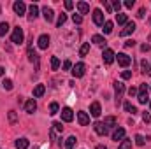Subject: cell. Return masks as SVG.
<instances>
[{
    "label": "cell",
    "mask_w": 151,
    "mask_h": 149,
    "mask_svg": "<svg viewBox=\"0 0 151 149\" xmlns=\"http://www.w3.org/2000/svg\"><path fill=\"white\" fill-rule=\"evenodd\" d=\"M11 40H12L14 44H23V40H25V34H23V28H21V27H14L12 35H11Z\"/></svg>",
    "instance_id": "1"
},
{
    "label": "cell",
    "mask_w": 151,
    "mask_h": 149,
    "mask_svg": "<svg viewBox=\"0 0 151 149\" xmlns=\"http://www.w3.org/2000/svg\"><path fill=\"white\" fill-rule=\"evenodd\" d=\"M137 100H139V104H142V105H146V104L150 102V97H148V86H146V84H141V88H139V95H137Z\"/></svg>",
    "instance_id": "2"
},
{
    "label": "cell",
    "mask_w": 151,
    "mask_h": 149,
    "mask_svg": "<svg viewBox=\"0 0 151 149\" xmlns=\"http://www.w3.org/2000/svg\"><path fill=\"white\" fill-rule=\"evenodd\" d=\"M114 91H116V107H119V104H121V97H123V91H125L123 82H114Z\"/></svg>",
    "instance_id": "3"
},
{
    "label": "cell",
    "mask_w": 151,
    "mask_h": 149,
    "mask_svg": "<svg viewBox=\"0 0 151 149\" xmlns=\"http://www.w3.org/2000/svg\"><path fill=\"white\" fill-rule=\"evenodd\" d=\"M93 130H95V133L100 135V137H106V135L109 133V128H107L104 123H100V121H97V123L93 125Z\"/></svg>",
    "instance_id": "4"
},
{
    "label": "cell",
    "mask_w": 151,
    "mask_h": 149,
    "mask_svg": "<svg viewBox=\"0 0 151 149\" xmlns=\"http://www.w3.org/2000/svg\"><path fill=\"white\" fill-rule=\"evenodd\" d=\"M114 58H116V54H114V51L113 49H104V53H102V60H104V63L106 65H111L114 62Z\"/></svg>",
    "instance_id": "5"
},
{
    "label": "cell",
    "mask_w": 151,
    "mask_h": 149,
    "mask_svg": "<svg viewBox=\"0 0 151 149\" xmlns=\"http://www.w3.org/2000/svg\"><path fill=\"white\" fill-rule=\"evenodd\" d=\"M116 60H118V63H119L121 67H128V65L132 63V58H130V56H128L127 53H118Z\"/></svg>",
    "instance_id": "6"
},
{
    "label": "cell",
    "mask_w": 151,
    "mask_h": 149,
    "mask_svg": "<svg viewBox=\"0 0 151 149\" xmlns=\"http://www.w3.org/2000/svg\"><path fill=\"white\" fill-rule=\"evenodd\" d=\"M84 70H86L84 63H83V62H79V63H76L74 67H72V75L79 79V77H83V75H84Z\"/></svg>",
    "instance_id": "7"
},
{
    "label": "cell",
    "mask_w": 151,
    "mask_h": 149,
    "mask_svg": "<svg viewBox=\"0 0 151 149\" xmlns=\"http://www.w3.org/2000/svg\"><path fill=\"white\" fill-rule=\"evenodd\" d=\"M12 9H14V12H16L18 16H23V14H25V11H27V5H25V2L18 0V2H14V4H12Z\"/></svg>",
    "instance_id": "8"
},
{
    "label": "cell",
    "mask_w": 151,
    "mask_h": 149,
    "mask_svg": "<svg viewBox=\"0 0 151 149\" xmlns=\"http://www.w3.org/2000/svg\"><path fill=\"white\" fill-rule=\"evenodd\" d=\"M93 23H95L97 27H102V25H104V12H102L100 9H95V11H93Z\"/></svg>",
    "instance_id": "9"
},
{
    "label": "cell",
    "mask_w": 151,
    "mask_h": 149,
    "mask_svg": "<svg viewBox=\"0 0 151 149\" xmlns=\"http://www.w3.org/2000/svg\"><path fill=\"white\" fill-rule=\"evenodd\" d=\"M135 28H137V27H135V23H134V21H128V23L125 25V28L121 30V34H119V35H121V37H127V35L134 34V32H135Z\"/></svg>",
    "instance_id": "10"
},
{
    "label": "cell",
    "mask_w": 151,
    "mask_h": 149,
    "mask_svg": "<svg viewBox=\"0 0 151 149\" xmlns=\"http://www.w3.org/2000/svg\"><path fill=\"white\" fill-rule=\"evenodd\" d=\"M62 119H63L65 123H70V121L74 119V112H72L70 107H63V109H62Z\"/></svg>",
    "instance_id": "11"
},
{
    "label": "cell",
    "mask_w": 151,
    "mask_h": 149,
    "mask_svg": "<svg viewBox=\"0 0 151 149\" xmlns=\"http://www.w3.org/2000/svg\"><path fill=\"white\" fill-rule=\"evenodd\" d=\"M49 35H46V34H42L40 37H39L37 40V46H39V49H47V46H49Z\"/></svg>",
    "instance_id": "12"
},
{
    "label": "cell",
    "mask_w": 151,
    "mask_h": 149,
    "mask_svg": "<svg viewBox=\"0 0 151 149\" xmlns=\"http://www.w3.org/2000/svg\"><path fill=\"white\" fill-rule=\"evenodd\" d=\"M77 121H79L81 126H86V125H90V116H88L84 111L77 112Z\"/></svg>",
    "instance_id": "13"
},
{
    "label": "cell",
    "mask_w": 151,
    "mask_h": 149,
    "mask_svg": "<svg viewBox=\"0 0 151 149\" xmlns=\"http://www.w3.org/2000/svg\"><path fill=\"white\" fill-rule=\"evenodd\" d=\"M25 111L28 112V114H34V112L37 111V104H35L34 98H30V100L25 102Z\"/></svg>",
    "instance_id": "14"
},
{
    "label": "cell",
    "mask_w": 151,
    "mask_h": 149,
    "mask_svg": "<svg viewBox=\"0 0 151 149\" xmlns=\"http://www.w3.org/2000/svg\"><path fill=\"white\" fill-rule=\"evenodd\" d=\"M42 14H44V19H46L47 23H51V21H53V18H55V12H53V9H51V7H47V5L42 9Z\"/></svg>",
    "instance_id": "15"
},
{
    "label": "cell",
    "mask_w": 151,
    "mask_h": 149,
    "mask_svg": "<svg viewBox=\"0 0 151 149\" xmlns=\"http://www.w3.org/2000/svg\"><path fill=\"white\" fill-rule=\"evenodd\" d=\"M100 112H102V109H100V104H99V102H93V104L90 105V114H91L93 117H99Z\"/></svg>",
    "instance_id": "16"
},
{
    "label": "cell",
    "mask_w": 151,
    "mask_h": 149,
    "mask_svg": "<svg viewBox=\"0 0 151 149\" xmlns=\"http://www.w3.org/2000/svg\"><path fill=\"white\" fill-rule=\"evenodd\" d=\"M37 16H39V7L35 5V4H32V5L28 7V19H30V21H34Z\"/></svg>",
    "instance_id": "17"
},
{
    "label": "cell",
    "mask_w": 151,
    "mask_h": 149,
    "mask_svg": "<svg viewBox=\"0 0 151 149\" xmlns=\"http://www.w3.org/2000/svg\"><path fill=\"white\" fill-rule=\"evenodd\" d=\"M125 139V128H116L114 130V133H113V140H123Z\"/></svg>",
    "instance_id": "18"
},
{
    "label": "cell",
    "mask_w": 151,
    "mask_h": 149,
    "mask_svg": "<svg viewBox=\"0 0 151 149\" xmlns=\"http://www.w3.org/2000/svg\"><path fill=\"white\" fill-rule=\"evenodd\" d=\"M44 93H46V86H44V84H37V86L34 88V97H35V98L42 97Z\"/></svg>",
    "instance_id": "19"
},
{
    "label": "cell",
    "mask_w": 151,
    "mask_h": 149,
    "mask_svg": "<svg viewBox=\"0 0 151 149\" xmlns=\"http://www.w3.org/2000/svg\"><path fill=\"white\" fill-rule=\"evenodd\" d=\"M77 9H79L81 14H88L90 12V5L86 2H77Z\"/></svg>",
    "instance_id": "20"
},
{
    "label": "cell",
    "mask_w": 151,
    "mask_h": 149,
    "mask_svg": "<svg viewBox=\"0 0 151 149\" xmlns=\"http://www.w3.org/2000/svg\"><path fill=\"white\" fill-rule=\"evenodd\" d=\"M28 148V139H18L16 140V149H27Z\"/></svg>",
    "instance_id": "21"
},
{
    "label": "cell",
    "mask_w": 151,
    "mask_h": 149,
    "mask_svg": "<svg viewBox=\"0 0 151 149\" xmlns=\"http://www.w3.org/2000/svg\"><path fill=\"white\" fill-rule=\"evenodd\" d=\"M104 125H106L107 128L116 126V117H114V116H107V117H104Z\"/></svg>",
    "instance_id": "22"
},
{
    "label": "cell",
    "mask_w": 151,
    "mask_h": 149,
    "mask_svg": "<svg viewBox=\"0 0 151 149\" xmlns=\"http://www.w3.org/2000/svg\"><path fill=\"white\" fill-rule=\"evenodd\" d=\"M91 42H95L97 46H106V39L102 37V35H93L91 37Z\"/></svg>",
    "instance_id": "23"
},
{
    "label": "cell",
    "mask_w": 151,
    "mask_h": 149,
    "mask_svg": "<svg viewBox=\"0 0 151 149\" xmlns=\"http://www.w3.org/2000/svg\"><path fill=\"white\" fill-rule=\"evenodd\" d=\"M132 148V139H123L121 144L118 146V149H130Z\"/></svg>",
    "instance_id": "24"
},
{
    "label": "cell",
    "mask_w": 151,
    "mask_h": 149,
    "mask_svg": "<svg viewBox=\"0 0 151 149\" xmlns=\"http://www.w3.org/2000/svg\"><path fill=\"white\" fill-rule=\"evenodd\" d=\"M28 60H30V62H32V63H34V62H35V63H37V62H39V58H37V53H35V51H34V49H32V46H30V47H28Z\"/></svg>",
    "instance_id": "25"
},
{
    "label": "cell",
    "mask_w": 151,
    "mask_h": 149,
    "mask_svg": "<svg viewBox=\"0 0 151 149\" xmlns=\"http://www.w3.org/2000/svg\"><path fill=\"white\" fill-rule=\"evenodd\" d=\"M74 146H76V137L70 135V137L65 140V149H74Z\"/></svg>",
    "instance_id": "26"
},
{
    "label": "cell",
    "mask_w": 151,
    "mask_h": 149,
    "mask_svg": "<svg viewBox=\"0 0 151 149\" xmlns=\"http://www.w3.org/2000/svg\"><path fill=\"white\" fill-rule=\"evenodd\" d=\"M116 21H118V25H127L128 23V19H127V14H116Z\"/></svg>",
    "instance_id": "27"
},
{
    "label": "cell",
    "mask_w": 151,
    "mask_h": 149,
    "mask_svg": "<svg viewBox=\"0 0 151 149\" xmlns=\"http://www.w3.org/2000/svg\"><path fill=\"white\" fill-rule=\"evenodd\" d=\"M88 53H90V44H88V42H84V44L81 46V49H79V54H81V56H86Z\"/></svg>",
    "instance_id": "28"
},
{
    "label": "cell",
    "mask_w": 151,
    "mask_h": 149,
    "mask_svg": "<svg viewBox=\"0 0 151 149\" xmlns=\"http://www.w3.org/2000/svg\"><path fill=\"white\" fill-rule=\"evenodd\" d=\"M58 111H60V105H58L56 102H53V104L49 105V114H51V116H55V114H58Z\"/></svg>",
    "instance_id": "29"
},
{
    "label": "cell",
    "mask_w": 151,
    "mask_h": 149,
    "mask_svg": "<svg viewBox=\"0 0 151 149\" xmlns=\"http://www.w3.org/2000/svg\"><path fill=\"white\" fill-rule=\"evenodd\" d=\"M7 32H9V23L7 21L5 23H0V37H4Z\"/></svg>",
    "instance_id": "30"
},
{
    "label": "cell",
    "mask_w": 151,
    "mask_h": 149,
    "mask_svg": "<svg viewBox=\"0 0 151 149\" xmlns=\"http://www.w3.org/2000/svg\"><path fill=\"white\" fill-rule=\"evenodd\" d=\"M113 32V21H106L104 23V34L107 35V34H111Z\"/></svg>",
    "instance_id": "31"
},
{
    "label": "cell",
    "mask_w": 151,
    "mask_h": 149,
    "mask_svg": "<svg viewBox=\"0 0 151 149\" xmlns=\"http://www.w3.org/2000/svg\"><path fill=\"white\" fill-rule=\"evenodd\" d=\"M51 69H53V70H58V69H60V60H58L56 56L51 58Z\"/></svg>",
    "instance_id": "32"
},
{
    "label": "cell",
    "mask_w": 151,
    "mask_h": 149,
    "mask_svg": "<svg viewBox=\"0 0 151 149\" xmlns=\"http://www.w3.org/2000/svg\"><path fill=\"white\" fill-rule=\"evenodd\" d=\"M125 111L127 112H132V116L137 112V109H135V105H132L130 102H125Z\"/></svg>",
    "instance_id": "33"
},
{
    "label": "cell",
    "mask_w": 151,
    "mask_h": 149,
    "mask_svg": "<svg viewBox=\"0 0 151 149\" xmlns=\"http://www.w3.org/2000/svg\"><path fill=\"white\" fill-rule=\"evenodd\" d=\"M65 21H67V16H65V14H60V16H58V21H56V27L62 28V25H63Z\"/></svg>",
    "instance_id": "34"
},
{
    "label": "cell",
    "mask_w": 151,
    "mask_h": 149,
    "mask_svg": "<svg viewBox=\"0 0 151 149\" xmlns=\"http://www.w3.org/2000/svg\"><path fill=\"white\" fill-rule=\"evenodd\" d=\"M2 86H4V88H5L7 91H11V90H12V81H11V79H4Z\"/></svg>",
    "instance_id": "35"
},
{
    "label": "cell",
    "mask_w": 151,
    "mask_h": 149,
    "mask_svg": "<svg viewBox=\"0 0 151 149\" xmlns=\"http://www.w3.org/2000/svg\"><path fill=\"white\" fill-rule=\"evenodd\" d=\"M141 69H142V74H148V72H150V65H148V62H146V60H142V62H141Z\"/></svg>",
    "instance_id": "36"
},
{
    "label": "cell",
    "mask_w": 151,
    "mask_h": 149,
    "mask_svg": "<svg viewBox=\"0 0 151 149\" xmlns=\"http://www.w3.org/2000/svg\"><path fill=\"white\" fill-rule=\"evenodd\" d=\"M53 130L62 133V132H63V126H62V123H60V121H55V123H53Z\"/></svg>",
    "instance_id": "37"
},
{
    "label": "cell",
    "mask_w": 151,
    "mask_h": 149,
    "mask_svg": "<svg viewBox=\"0 0 151 149\" xmlns=\"http://www.w3.org/2000/svg\"><path fill=\"white\" fill-rule=\"evenodd\" d=\"M135 144H137V146H144V144H146V139H144L142 135H135Z\"/></svg>",
    "instance_id": "38"
},
{
    "label": "cell",
    "mask_w": 151,
    "mask_h": 149,
    "mask_svg": "<svg viewBox=\"0 0 151 149\" xmlns=\"http://www.w3.org/2000/svg\"><path fill=\"white\" fill-rule=\"evenodd\" d=\"M9 121H11L12 125H14V123L18 121V114H16L14 111H9Z\"/></svg>",
    "instance_id": "39"
},
{
    "label": "cell",
    "mask_w": 151,
    "mask_h": 149,
    "mask_svg": "<svg viewBox=\"0 0 151 149\" xmlns=\"http://www.w3.org/2000/svg\"><path fill=\"white\" fill-rule=\"evenodd\" d=\"M72 21H74L76 25H81L83 23V16L81 14H72Z\"/></svg>",
    "instance_id": "40"
},
{
    "label": "cell",
    "mask_w": 151,
    "mask_h": 149,
    "mask_svg": "<svg viewBox=\"0 0 151 149\" xmlns=\"http://www.w3.org/2000/svg\"><path fill=\"white\" fill-rule=\"evenodd\" d=\"M142 121H144V123H151V114L150 112H142Z\"/></svg>",
    "instance_id": "41"
},
{
    "label": "cell",
    "mask_w": 151,
    "mask_h": 149,
    "mask_svg": "<svg viewBox=\"0 0 151 149\" xmlns=\"http://www.w3.org/2000/svg\"><path fill=\"white\" fill-rule=\"evenodd\" d=\"M113 7H114V11L119 14V9H121V2H118V0H114V4H113Z\"/></svg>",
    "instance_id": "42"
},
{
    "label": "cell",
    "mask_w": 151,
    "mask_h": 149,
    "mask_svg": "<svg viewBox=\"0 0 151 149\" xmlns=\"http://www.w3.org/2000/svg\"><path fill=\"white\" fill-rule=\"evenodd\" d=\"M121 77H123V79H130V77H132V72H130V70H123V72H121Z\"/></svg>",
    "instance_id": "43"
},
{
    "label": "cell",
    "mask_w": 151,
    "mask_h": 149,
    "mask_svg": "<svg viewBox=\"0 0 151 149\" xmlns=\"http://www.w3.org/2000/svg\"><path fill=\"white\" fill-rule=\"evenodd\" d=\"M134 4H135V0H125V7H128V9H132Z\"/></svg>",
    "instance_id": "44"
},
{
    "label": "cell",
    "mask_w": 151,
    "mask_h": 149,
    "mask_svg": "<svg viewBox=\"0 0 151 149\" xmlns=\"http://www.w3.org/2000/svg\"><path fill=\"white\" fill-rule=\"evenodd\" d=\"M144 16H146V9H144V7H141V9H139V12H137V18H144Z\"/></svg>",
    "instance_id": "45"
},
{
    "label": "cell",
    "mask_w": 151,
    "mask_h": 149,
    "mask_svg": "<svg viewBox=\"0 0 151 149\" xmlns=\"http://www.w3.org/2000/svg\"><path fill=\"white\" fill-rule=\"evenodd\" d=\"M134 46H135V40H132V39H128L125 42V47H134Z\"/></svg>",
    "instance_id": "46"
},
{
    "label": "cell",
    "mask_w": 151,
    "mask_h": 149,
    "mask_svg": "<svg viewBox=\"0 0 151 149\" xmlns=\"http://www.w3.org/2000/svg\"><path fill=\"white\" fill-rule=\"evenodd\" d=\"M69 69H72V63H70L69 60H65V62H63V70H69Z\"/></svg>",
    "instance_id": "47"
},
{
    "label": "cell",
    "mask_w": 151,
    "mask_h": 149,
    "mask_svg": "<svg viewBox=\"0 0 151 149\" xmlns=\"http://www.w3.org/2000/svg\"><path fill=\"white\" fill-rule=\"evenodd\" d=\"M150 49H151L150 44H142V46H141V51H142V53H148Z\"/></svg>",
    "instance_id": "48"
},
{
    "label": "cell",
    "mask_w": 151,
    "mask_h": 149,
    "mask_svg": "<svg viewBox=\"0 0 151 149\" xmlns=\"http://www.w3.org/2000/svg\"><path fill=\"white\" fill-rule=\"evenodd\" d=\"M72 7H74V4H72L70 0H67V2H65V9H67V11H70Z\"/></svg>",
    "instance_id": "49"
},
{
    "label": "cell",
    "mask_w": 151,
    "mask_h": 149,
    "mask_svg": "<svg viewBox=\"0 0 151 149\" xmlns=\"http://www.w3.org/2000/svg\"><path fill=\"white\" fill-rule=\"evenodd\" d=\"M104 7H106V11H107V12H111V11H113L111 4H109V2H106V0H104Z\"/></svg>",
    "instance_id": "50"
},
{
    "label": "cell",
    "mask_w": 151,
    "mask_h": 149,
    "mask_svg": "<svg viewBox=\"0 0 151 149\" xmlns=\"http://www.w3.org/2000/svg\"><path fill=\"white\" fill-rule=\"evenodd\" d=\"M128 95H130V97H134V95H137V88H134V86H132V88L128 90Z\"/></svg>",
    "instance_id": "51"
},
{
    "label": "cell",
    "mask_w": 151,
    "mask_h": 149,
    "mask_svg": "<svg viewBox=\"0 0 151 149\" xmlns=\"http://www.w3.org/2000/svg\"><path fill=\"white\" fill-rule=\"evenodd\" d=\"M49 137H51V140H55V130L51 128V132H49Z\"/></svg>",
    "instance_id": "52"
},
{
    "label": "cell",
    "mask_w": 151,
    "mask_h": 149,
    "mask_svg": "<svg viewBox=\"0 0 151 149\" xmlns=\"http://www.w3.org/2000/svg\"><path fill=\"white\" fill-rule=\"evenodd\" d=\"M5 74V69H4V67H0V75H4Z\"/></svg>",
    "instance_id": "53"
},
{
    "label": "cell",
    "mask_w": 151,
    "mask_h": 149,
    "mask_svg": "<svg viewBox=\"0 0 151 149\" xmlns=\"http://www.w3.org/2000/svg\"><path fill=\"white\" fill-rule=\"evenodd\" d=\"M97 149H107V148H106V146H102V144H100V146H97Z\"/></svg>",
    "instance_id": "54"
},
{
    "label": "cell",
    "mask_w": 151,
    "mask_h": 149,
    "mask_svg": "<svg viewBox=\"0 0 151 149\" xmlns=\"http://www.w3.org/2000/svg\"><path fill=\"white\" fill-rule=\"evenodd\" d=\"M148 40H150V42H151V34H150V37H148Z\"/></svg>",
    "instance_id": "55"
},
{
    "label": "cell",
    "mask_w": 151,
    "mask_h": 149,
    "mask_svg": "<svg viewBox=\"0 0 151 149\" xmlns=\"http://www.w3.org/2000/svg\"><path fill=\"white\" fill-rule=\"evenodd\" d=\"M148 75H151V67H150V72H148Z\"/></svg>",
    "instance_id": "56"
},
{
    "label": "cell",
    "mask_w": 151,
    "mask_h": 149,
    "mask_svg": "<svg viewBox=\"0 0 151 149\" xmlns=\"http://www.w3.org/2000/svg\"><path fill=\"white\" fill-rule=\"evenodd\" d=\"M150 109H151V102H150Z\"/></svg>",
    "instance_id": "57"
},
{
    "label": "cell",
    "mask_w": 151,
    "mask_h": 149,
    "mask_svg": "<svg viewBox=\"0 0 151 149\" xmlns=\"http://www.w3.org/2000/svg\"><path fill=\"white\" fill-rule=\"evenodd\" d=\"M150 25H151V18H150Z\"/></svg>",
    "instance_id": "58"
}]
</instances>
